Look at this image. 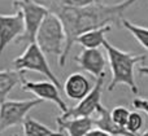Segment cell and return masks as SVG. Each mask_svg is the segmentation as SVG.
Masks as SVG:
<instances>
[{"instance_id":"obj_11","label":"cell","mask_w":148,"mask_h":136,"mask_svg":"<svg viewBox=\"0 0 148 136\" xmlns=\"http://www.w3.org/2000/svg\"><path fill=\"white\" fill-rule=\"evenodd\" d=\"M92 90L91 82L82 73H73L66 78L64 83V92L70 100L81 101Z\"/></svg>"},{"instance_id":"obj_24","label":"cell","mask_w":148,"mask_h":136,"mask_svg":"<svg viewBox=\"0 0 148 136\" xmlns=\"http://www.w3.org/2000/svg\"><path fill=\"white\" fill-rule=\"evenodd\" d=\"M136 136H148V130H147V131H144L143 134H139V135H136Z\"/></svg>"},{"instance_id":"obj_3","label":"cell","mask_w":148,"mask_h":136,"mask_svg":"<svg viewBox=\"0 0 148 136\" xmlns=\"http://www.w3.org/2000/svg\"><path fill=\"white\" fill-rule=\"evenodd\" d=\"M35 43L44 54L62 57L66 47V35L60 18L52 12L47 14L35 36Z\"/></svg>"},{"instance_id":"obj_12","label":"cell","mask_w":148,"mask_h":136,"mask_svg":"<svg viewBox=\"0 0 148 136\" xmlns=\"http://www.w3.org/2000/svg\"><path fill=\"white\" fill-rule=\"evenodd\" d=\"M56 122L60 130L66 132L68 136H86L95 126V119H92L91 117H79V118L57 117Z\"/></svg>"},{"instance_id":"obj_4","label":"cell","mask_w":148,"mask_h":136,"mask_svg":"<svg viewBox=\"0 0 148 136\" xmlns=\"http://www.w3.org/2000/svg\"><path fill=\"white\" fill-rule=\"evenodd\" d=\"M13 7L16 8V10H20L22 13L23 25H25V33L16 41V44L34 43L36 33L44 18L49 13V9L46 5L36 3L35 0H14Z\"/></svg>"},{"instance_id":"obj_23","label":"cell","mask_w":148,"mask_h":136,"mask_svg":"<svg viewBox=\"0 0 148 136\" xmlns=\"http://www.w3.org/2000/svg\"><path fill=\"white\" fill-rule=\"evenodd\" d=\"M139 74L144 75V77H148V66H140L139 67Z\"/></svg>"},{"instance_id":"obj_19","label":"cell","mask_w":148,"mask_h":136,"mask_svg":"<svg viewBox=\"0 0 148 136\" xmlns=\"http://www.w3.org/2000/svg\"><path fill=\"white\" fill-rule=\"evenodd\" d=\"M129 116H130V112H129V109L125 108V106H116V108H113V110L110 112V117H112L113 122L121 127H125V129H126V123H127Z\"/></svg>"},{"instance_id":"obj_18","label":"cell","mask_w":148,"mask_h":136,"mask_svg":"<svg viewBox=\"0 0 148 136\" xmlns=\"http://www.w3.org/2000/svg\"><path fill=\"white\" fill-rule=\"evenodd\" d=\"M144 124V119L140 113L138 112H130L127 123H126V130L133 135H138V132L142 130Z\"/></svg>"},{"instance_id":"obj_2","label":"cell","mask_w":148,"mask_h":136,"mask_svg":"<svg viewBox=\"0 0 148 136\" xmlns=\"http://www.w3.org/2000/svg\"><path fill=\"white\" fill-rule=\"evenodd\" d=\"M103 47L108 54L109 66L112 70V79L108 86V91L112 92L116 87L123 84L130 88L134 95H138L139 90L135 82V66L136 64H142L146 61V56L121 51L117 47L112 46L108 40L103 43Z\"/></svg>"},{"instance_id":"obj_1","label":"cell","mask_w":148,"mask_h":136,"mask_svg":"<svg viewBox=\"0 0 148 136\" xmlns=\"http://www.w3.org/2000/svg\"><path fill=\"white\" fill-rule=\"evenodd\" d=\"M136 0H123L112 5L97 1L86 8H69L61 5L57 0H51L47 8L60 18L66 35V47L62 57L59 60L60 66H65L68 54L81 34L105 26H112L113 23H121L123 20V13Z\"/></svg>"},{"instance_id":"obj_25","label":"cell","mask_w":148,"mask_h":136,"mask_svg":"<svg viewBox=\"0 0 148 136\" xmlns=\"http://www.w3.org/2000/svg\"><path fill=\"white\" fill-rule=\"evenodd\" d=\"M13 136H20V135H17V134H16V135H13Z\"/></svg>"},{"instance_id":"obj_17","label":"cell","mask_w":148,"mask_h":136,"mask_svg":"<svg viewBox=\"0 0 148 136\" xmlns=\"http://www.w3.org/2000/svg\"><path fill=\"white\" fill-rule=\"evenodd\" d=\"M121 25L135 38V40L138 41L146 51H148V27L136 25V23L131 22V21H129V20H125V18L121 21Z\"/></svg>"},{"instance_id":"obj_7","label":"cell","mask_w":148,"mask_h":136,"mask_svg":"<svg viewBox=\"0 0 148 136\" xmlns=\"http://www.w3.org/2000/svg\"><path fill=\"white\" fill-rule=\"evenodd\" d=\"M21 90L33 93V95H35L36 99H39V100H42V101L53 103L55 105H57V108L61 110L62 114L69 110V106L66 105V103H65L61 99V96H60V92H59L60 90L51 80L31 82V80H27L23 77L22 82H21Z\"/></svg>"},{"instance_id":"obj_9","label":"cell","mask_w":148,"mask_h":136,"mask_svg":"<svg viewBox=\"0 0 148 136\" xmlns=\"http://www.w3.org/2000/svg\"><path fill=\"white\" fill-rule=\"evenodd\" d=\"M105 75L97 78L92 87L91 92L82 99L74 108L69 109L66 113L62 114V118H79V117H91L95 112H97L99 106L101 105V93L104 87Z\"/></svg>"},{"instance_id":"obj_13","label":"cell","mask_w":148,"mask_h":136,"mask_svg":"<svg viewBox=\"0 0 148 136\" xmlns=\"http://www.w3.org/2000/svg\"><path fill=\"white\" fill-rule=\"evenodd\" d=\"M95 126H97V129L108 132L112 136H136L130 134L125 127L116 124L110 117V112L103 105H100L97 109V118L95 119Z\"/></svg>"},{"instance_id":"obj_15","label":"cell","mask_w":148,"mask_h":136,"mask_svg":"<svg viewBox=\"0 0 148 136\" xmlns=\"http://www.w3.org/2000/svg\"><path fill=\"white\" fill-rule=\"evenodd\" d=\"M23 73L17 70H0V104L7 100L8 95L22 82Z\"/></svg>"},{"instance_id":"obj_21","label":"cell","mask_w":148,"mask_h":136,"mask_svg":"<svg viewBox=\"0 0 148 136\" xmlns=\"http://www.w3.org/2000/svg\"><path fill=\"white\" fill-rule=\"evenodd\" d=\"M133 106L138 110H142L148 116V100L142 97H135L133 100Z\"/></svg>"},{"instance_id":"obj_16","label":"cell","mask_w":148,"mask_h":136,"mask_svg":"<svg viewBox=\"0 0 148 136\" xmlns=\"http://www.w3.org/2000/svg\"><path fill=\"white\" fill-rule=\"evenodd\" d=\"M23 135L25 136H65L62 132H57L47 127L46 124L40 123L39 121L27 117L22 124Z\"/></svg>"},{"instance_id":"obj_8","label":"cell","mask_w":148,"mask_h":136,"mask_svg":"<svg viewBox=\"0 0 148 136\" xmlns=\"http://www.w3.org/2000/svg\"><path fill=\"white\" fill-rule=\"evenodd\" d=\"M25 33L22 13L16 10L13 14H0V58L12 41H17Z\"/></svg>"},{"instance_id":"obj_22","label":"cell","mask_w":148,"mask_h":136,"mask_svg":"<svg viewBox=\"0 0 148 136\" xmlns=\"http://www.w3.org/2000/svg\"><path fill=\"white\" fill-rule=\"evenodd\" d=\"M86 136H112V135H109L108 132L103 131V130H100V129H92Z\"/></svg>"},{"instance_id":"obj_6","label":"cell","mask_w":148,"mask_h":136,"mask_svg":"<svg viewBox=\"0 0 148 136\" xmlns=\"http://www.w3.org/2000/svg\"><path fill=\"white\" fill-rule=\"evenodd\" d=\"M43 103L39 99L5 100L0 104V135L8 129L23 124L31 109Z\"/></svg>"},{"instance_id":"obj_5","label":"cell","mask_w":148,"mask_h":136,"mask_svg":"<svg viewBox=\"0 0 148 136\" xmlns=\"http://www.w3.org/2000/svg\"><path fill=\"white\" fill-rule=\"evenodd\" d=\"M13 65H14L16 70L20 73H25V71L40 73L48 80H51L59 90L61 88V83H60L59 78L52 71V69L49 67L48 62H47L46 54L42 52V49L39 48L35 41L26 46L22 54H20L18 57H16L13 60Z\"/></svg>"},{"instance_id":"obj_10","label":"cell","mask_w":148,"mask_h":136,"mask_svg":"<svg viewBox=\"0 0 148 136\" xmlns=\"http://www.w3.org/2000/svg\"><path fill=\"white\" fill-rule=\"evenodd\" d=\"M75 62L78 64V66L82 70L87 71L88 74H91L95 79L100 78L101 75H104V69L107 60L104 57V53L97 49H86L83 48L79 52L78 56L74 57Z\"/></svg>"},{"instance_id":"obj_14","label":"cell","mask_w":148,"mask_h":136,"mask_svg":"<svg viewBox=\"0 0 148 136\" xmlns=\"http://www.w3.org/2000/svg\"><path fill=\"white\" fill-rule=\"evenodd\" d=\"M112 30V26H105V27H100L96 30H90L87 33H83L77 38L75 43L82 46L86 49H97L99 47L103 46L107 39H105V34L109 33Z\"/></svg>"},{"instance_id":"obj_20","label":"cell","mask_w":148,"mask_h":136,"mask_svg":"<svg viewBox=\"0 0 148 136\" xmlns=\"http://www.w3.org/2000/svg\"><path fill=\"white\" fill-rule=\"evenodd\" d=\"M61 5L69 8H86L88 5H92L97 3L99 0H57Z\"/></svg>"}]
</instances>
